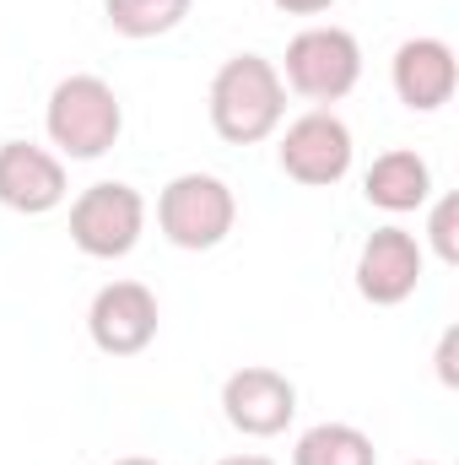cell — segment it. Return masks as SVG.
<instances>
[{
	"label": "cell",
	"mask_w": 459,
	"mask_h": 465,
	"mask_svg": "<svg viewBox=\"0 0 459 465\" xmlns=\"http://www.w3.org/2000/svg\"><path fill=\"white\" fill-rule=\"evenodd\" d=\"M114 465H157V460H146V455H124V460H114Z\"/></svg>",
	"instance_id": "d6986e66"
},
{
	"label": "cell",
	"mask_w": 459,
	"mask_h": 465,
	"mask_svg": "<svg viewBox=\"0 0 459 465\" xmlns=\"http://www.w3.org/2000/svg\"><path fill=\"white\" fill-rule=\"evenodd\" d=\"M351 168V130L330 109L292 119L281 135V173L298 184H336Z\"/></svg>",
	"instance_id": "9c48e42d"
},
{
	"label": "cell",
	"mask_w": 459,
	"mask_h": 465,
	"mask_svg": "<svg viewBox=\"0 0 459 465\" xmlns=\"http://www.w3.org/2000/svg\"><path fill=\"white\" fill-rule=\"evenodd\" d=\"M190 5L195 0H103L109 27L124 38H162L190 16Z\"/></svg>",
	"instance_id": "5bb4252c"
},
{
	"label": "cell",
	"mask_w": 459,
	"mask_h": 465,
	"mask_svg": "<svg viewBox=\"0 0 459 465\" xmlns=\"http://www.w3.org/2000/svg\"><path fill=\"white\" fill-rule=\"evenodd\" d=\"M422 265H427V254H422L416 232L373 228L367 243H362V254H356V287H362L367 303L395 309V303H405L422 287Z\"/></svg>",
	"instance_id": "ba28073f"
},
{
	"label": "cell",
	"mask_w": 459,
	"mask_h": 465,
	"mask_svg": "<svg viewBox=\"0 0 459 465\" xmlns=\"http://www.w3.org/2000/svg\"><path fill=\"white\" fill-rule=\"evenodd\" d=\"M287 114V82L265 54H232L211 82V124L232 146L265 141Z\"/></svg>",
	"instance_id": "6da1fadb"
},
{
	"label": "cell",
	"mask_w": 459,
	"mask_h": 465,
	"mask_svg": "<svg viewBox=\"0 0 459 465\" xmlns=\"http://www.w3.org/2000/svg\"><path fill=\"white\" fill-rule=\"evenodd\" d=\"M157 223L179 249H217L238 223V201L217 173H179L157 201Z\"/></svg>",
	"instance_id": "3957f363"
},
{
	"label": "cell",
	"mask_w": 459,
	"mask_h": 465,
	"mask_svg": "<svg viewBox=\"0 0 459 465\" xmlns=\"http://www.w3.org/2000/svg\"><path fill=\"white\" fill-rule=\"evenodd\" d=\"M217 465H276L270 455H228V460H217Z\"/></svg>",
	"instance_id": "ac0fdd59"
},
{
	"label": "cell",
	"mask_w": 459,
	"mask_h": 465,
	"mask_svg": "<svg viewBox=\"0 0 459 465\" xmlns=\"http://www.w3.org/2000/svg\"><path fill=\"white\" fill-rule=\"evenodd\" d=\"M141 228H146V201L124 179H103V184L82 190L76 206H71V243L93 260L130 254L141 243Z\"/></svg>",
	"instance_id": "277c9868"
},
{
	"label": "cell",
	"mask_w": 459,
	"mask_h": 465,
	"mask_svg": "<svg viewBox=\"0 0 459 465\" xmlns=\"http://www.w3.org/2000/svg\"><path fill=\"white\" fill-rule=\"evenodd\" d=\"M276 11H287V16H319V11H330L336 0H270Z\"/></svg>",
	"instance_id": "e0dca14e"
},
{
	"label": "cell",
	"mask_w": 459,
	"mask_h": 465,
	"mask_svg": "<svg viewBox=\"0 0 459 465\" xmlns=\"http://www.w3.org/2000/svg\"><path fill=\"white\" fill-rule=\"evenodd\" d=\"M427 238H433V249H438V260H459V195H444L438 206H433V223H427Z\"/></svg>",
	"instance_id": "9a60e30c"
},
{
	"label": "cell",
	"mask_w": 459,
	"mask_h": 465,
	"mask_svg": "<svg viewBox=\"0 0 459 465\" xmlns=\"http://www.w3.org/2000/svg\"><path fill=\"white\" fill-rule=\"evenodd\" d=\"M389 82L400 93L405 109L416 114H433L454 98V82H459V60L444 38H405L389 60Z\"/></svg>",
	"instance_id": "8fae6325"
},
{
	"label": "cell",
	"mask_w": 459,
	"mask_h": 465,
	"mask_svg": "<svg viewBox=\"0 0 459 465\" xmlns=\"http://www.w3.org/2000/svg\"><path fill=\"white\" fill-rule=\"evenodd\" d=\"M454 347H459V331L449 325L444 331V341H438V379L444 384H459V368H454Z\"/></svg>",
	"instance_id": "2e32d148"
},
{
	"label": "cell",
	"mask_w": 459,
	"mask_h": 465,
	"mask_svg": "<svg viewBox=\"0 0 459 465\" xmlns=\"http://www.w3.org/2000/svg\"><path fill=\"white\" fill-rule=\"evenodd\" d=\"M362 82V44L346 27H303L287 44V87L314 104H336Z\"/></svg>",
	"instance_id": "5b68a950"
},
{
	"label": "cell",
	"mask_w": 459,
	"mask_h": 465,
	"mask_svg": "<svg viewBox=\"0 0 459 465\" xmlns=\"http://www.w3.org/2000/svg\"><path fill=\"white\" fill-rule=\"evenodd\" d=\"M65 201V163L33 141H5L0 146V206L22 217H44Z\"/></svg>",
	"instance_id": "30bf717a"
},
{
	"label": "cell",
	"mask_w": 459,
	"mask_h": 465,
	"mask_svg": "<svg viewBox=\"0 0 459 465\" xmlns=\"http://www.w3.org/2000/svg\"><path fill=\"white\" fill-rule=\"evenodd\" d=\"M222 411L238 433L249 439H276L287 433V422L298 417V384L281 368H238L222 384Z\"/></svg>",
	"instance_id": "8992f818"
},
{
	"label": "cell",
	"mask_w": 459,
	"mask_h": 465,
	"mask_svg": "<svg viewBox=\"0 0 459 465\" xmlns=\"http://www.w3.org/2000/svg\"><path fill=\"white\" fill-rule=\"evenodd\" d=\"M44 124H49V141H54L65 157L93 163V157H103V152L119 141L124 109H119V93L103 82V76L76 71V76L54 82L49 109H44Z\"/></svg>",
	"instance_id": "7a4b0ae2"
},
{
	"label": "cell",
	"mask_w": 459,
	"mask_h": 465,
	"mask_svg": "<svg viewBox=\"0 0 459 465\" xmlns=\"http://www.w3.org/2000/svg\"><path fill=\"white\" fill-rule=\"evenodd\" d=\"M87 336L109 357H135L157 336V292L146 282H109L87 309Z\"/></svg>",
	"instance_id": "52a82bcc"
},
{
	"label": "cell",
	"mask_w": 459,
	"mask_h": 465,
	"mask_svg": "<svg viewBox=\"0 0 459 465\" xmlns=\"http://www.w3.org/2000/svg\"><path fill=\"white\" fill-rule=\"evenodd\" d=\"M362 190H367V201L378 206V212H416L422 201H427V190H433V168L416 157V152H384V157H373V168H367V179H362Z\"/></svg>",
	"instance_id": "7c38bea8"
},
{
	"label": "cell",
	"mask_w": 459,
	"mask_h": 465,
	"mask_svg": "<svg viewBox=\"0 0 459 465\" xmlns=\"http://www.w3.org/2000/svg\"><path fill=\"white\" fill-rule=\"evenodd\" d=\"M411 465H433V460H411Z\"/></svg>",
	"instance_id": "ffe728a7"
},
{
	"label": "cell",
	"mask_w": 459,
	"mask_h": 465,
	"mask_svg": "<svg viewBox=\"0 0 459 465\" xmlns=\"http://www.w3.org/2000/svg\"><path fill=\"white\" fill-rule=\"evenodd\" d=\"M292 465H378V450L351 422H319V428H308L298 439Z\"/></svg>",
	"instance_id": "4fadbf2b"
}]
</instances>
